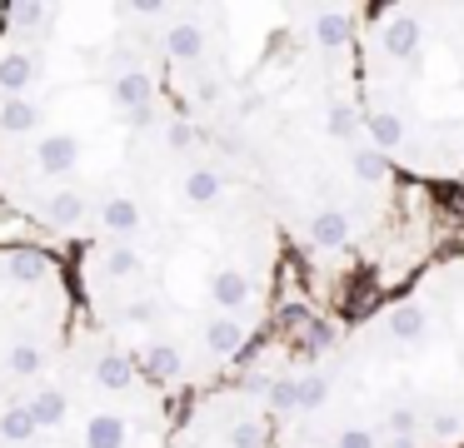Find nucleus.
Returning a JSON list of instances; mask_svg holds the SVG:
<instances>
[{"label":"nucleus","mask_w":464,"mask_h":448,"mask_svg":"<svg viewBox=\"0 0 464 448\" xmlns=\"http://www.w3.org/2000/svg\"><path fill=\"white\" fill-rule=\"evenodd\" d=\"M71 294L35 244H0V404L31 394L65 354Z\"/></svg>","instance_id":"f257e3e1"}]
</instances>
